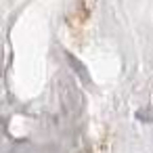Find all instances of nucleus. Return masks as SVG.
<instances>
[{
    "mask_svg": "<svg viewBox=\"0 0 153 153\" xmlns=\"http://www.w3.org/2000/svg\"><path fill=\"white\" fill-rule=\"evenodd\" d=\"M65 57H67V61H69V65H71V69L78 74V78L82 80V82H86V84H92V80H90V74H88V69H86V65L84 63H80L71 53H65Z\"/></svg>",
    "mask_w": 153,
    "mask_h": 153,
    "instance_id": "1",
    "label": "nucleus"
}]
</instances>
